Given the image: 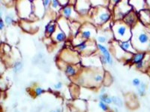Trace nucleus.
I'll return each mask as SVG.
<instances>
[{"mask_svg": "<svg viewBox=\"0 0 150 112\" xmlns=\"http://www.w3.org/2000/svg\"><path fill=\"white\" fill-rule=\"evenodd\" d=\"M131 41L137 52L148 51V43L150 41V36L147 32V28L140 22L131 29Z\"/></svg>", "mask_w": 150, "mask_h": 112, "instance_id": "1", "label": "nucleus"}, {"mask_svg": "<svg viewBox=\"0 0 150 112\" xmlns=\"http://www.w3.org/2000/svg\"><path fill=\"white\" fill-rule=\"evenodd\" d=\"M89 15L92 19V23H93L96 27H101L104 24L110 22L111 19H112V11L108 6H97L92 8Z\"/></svg>", "mask_w": 150, "mask_h": 112, "instance_id": "2", "label": "nucleus"}, {"mask_svg": "<svg viewBox=\"0 0 150 112\" xmlns=\"http://www.w3.org/2000/svg\"><path fill=\"white\" fill-rule=\"evenodd\" d=\"M111 32L112 33L113 39L118 42L131 40L132 36L131 28L127 26L122 20L113 21Z\"/></svg>", "mask_w": 150, "mask_h": 112, "instance_id": "3", "label": "nucleus"}, {"mask_svg": "<svg viewBox=\"0 0 150 112\" xmlns=\"http://www.w3.org/2000/svg\"><path fill=\"white\" fill-rule=\"evenodd\" d=\"M16 12L21 20L35 21L38 20L33 14V2L31 0H16Z\"/></svg>", "mask_w": 150, "mask_h": 112, "instance_id": "4", "label": "nucleus"}, {"mask_svg": "<svg viewBox=\"0 0 150 112\" xmlns=\"http://www.w3.org/2000/svg\"><path fill=\"white\" fill-rule=\"evenodd\" d=\"M132 9L133 8L130 5L128 0H122L120 3L115 5L112 8V20H122L123 17Z\"/></svg>", "mask_w": 150, "mask_h": 112, "instance_id": "5", "label": "nucleus"}, {"mask_svg": "<svg viewBox=\"0 0 150 112\" xmlns=\"http://www.w3.org/2000/svg\"><path fill=\"white\" fill-rule=\"evenodd\" d=\"M77 37L83 41H89L94 40L97 36V28L93 23L86 22L81 25Z\"/></svg>", "mask_w": 150, "mask_h": 112, "instance_id": "6", "label": "nucleus"}, {"mask_svg": "<svg viewBox=\"0 0 150 112\" xmlns=\"http://www.w3.org/2000/svg\"><path fill=\"white\" fill-rule=\"evenodd\" d=\"M59 14L61 17H64L70 22H74V21L80 22V20H81V18H82L79 15V14L75 9L74 5H65V6L62 8Z\"/></svg>", "mask_w": 150, "mask_h": 112, "instance_id": "7", "label": "nucleus"}, {"mask_svg": "<svg viewBox=\"0 0 150 112\" xmlns=\"http://www.w3.org/2000/svg\"><path fill=\"white\" fill-rule=\"evenodd\" d=\"M60 58L66 64H77L80 61V58L77 52L71 51L68 49H64L60 55Z\"/></svg>", "mask_w": 150, "mask_h": 112, "instance_id": "8", "label": "nucleus"}, {"mask_svg": "<svg viewBox=\"0 0 150 112\" xmlns=\"http://www.w3.org/2000/svg\"><path fill=\"white\" fill-rule=\"evenodd\" d=\"M74 7L81 17L89 16V11L92 8L89 0H76Z\"/></svg>", "mask_w": 150, "mask_h": 112, "instance_id": "9", "label": "nucleus"}, {"mask_svg": "<svg viewBox=\"0 0 150 112\" xmlns=\"http://www.w3.org/2000/svg\"><path fill=\"white\" fill-rule=\"evenodd\" d=\"M32 2L33 14L37 17L38 20L42 19L47 13V10L43 4V0H33Z\"/></svg>", "mask_w": 150, "mask_h": 112, "instance_id": "10", "label": "nucleus"}, {"mask_svg": "<svg viewBox=\"0 0 150 112\" xmlns=\"http://www.w3.org/2000/svg\"><path fill=\"white\" fill-rule=\"evenodd\" d=\"M122 21L126 24L127 26L132 29L139 22L138 13L132 9L131 11L128 12V14L123 17Z\"/></svg>", "mask_w": 150, "mask_h": 112, "instance_id": "11", "label": "nucleus"}, {"mask_svg": "<svg viewBox=\"0 0 150 112\" xmlns=\"http://www.w3.org/2000/svg\"><path fill=\"white\" fill-rule=\"evenodd\" d=\"M96 46H97L98 51L100 52L101 55H102L104 58L107 59V61H108V65H109V66H112V65H113V63H114V62H113V58H112L110 52V50L108 49V48L105 45L100 44V43H97Z\"/></svg>", "mask_w": 150, "mask_h": 112, "instance_id": "12", "label": "nucleus"}, {"mask_svg": "<svg viewBox=\"0 0 150 112\" xmlns=\"http://www.w3.org/2000/svg\"><path fill=\"white\" fill-rule=\"evenodd\" d=\"M56 23L58 27L61 29L63 32L66 34V35H71V29H70V21L66 20L65 18L62 17H59L56 20Z\"/></svg>", "mask_w": 150, "mask_h": 112, "instance_id": "13", "label": "nucleus"}, {"mask_svg": "<svg viewBox=\"0 0 150 112\" xmlns=\"http://www.w3.org/2000/svg\"><path fill=\"white\" fill-rule=\"evenodd\" d=\"M139 22L145 27H150V10L143 9L138 12Z\"/></svg>", "mask_w": 150, "mask_h": 112, "instance_id": "14", "label": "nucleus"}, {"mask_svg": "<svg viewBox=\"0 0 150 112\" xmlns=\"http://www.w3.org/2000/svg\"><path fill=\"white\" fill-rule=\"evenodd\" d=\"M68 36L66 35L65 32H63L57 26V28L56 29V32L53 33V35L51 36V39L56 43H63L67 40Z\"/></svg>", "mask_w": 150, "mask_h": 112, "instance_id": "15", "label": "nucleus"}, {"mask_svg": "<svg viewBox=\"0 0 150 112\" xmlns=\"http://www.w3.org/2000/svg\"><path fill=\"white\" fill-rule=\"evenodd\" d=\"M129 4L133 10L138 13L140 10L147 8L146 0H128Z\"/></svg>", "mask_w": 150, "mask_h": 112, "instance_id": "16", "label": "nucleus"}, {"mask_svg": "<svg viewBox=\"0 0 150 112\" xmlns=\"http://www.w3.org/2000/svg\"><path fill=\"white\" fill-rule=\"evenodd\" d=\"M118 44L123 51L125 52L134 54L137 52L134 48L133 45H132L131 40H128V41H120V42H118Z\"/></svg>", "mask_w": 150, "mask_h": 112, "instance_id": "17", "label": "nucleus"}, {"mask_svg": "<svg viewBox=\"0 0 150 112\" xmlns=\"http://www.w3.org/2000/svg\"><path fill=\"white\" fill-rule=\"evenodd\" d=\"M63 70L65 74L70 78L75 77L78 74V69L77 68V66L74 64H66L63 67Z\"/></svg>", "mask_w": 150, "mask_h": 112, "instance_id": "18", "label": "nucleus"}, {"mask_svg": "<svg viewBox=\"0 0 150 112\" xmlns=\"http://www.w3.org/2000/svg\"><path fill=\"white\" fill-rule=\"evenodd\" d=\"M146 52H136L131 56V59L129 61V64L134 65L140 61H143L146 55Z\"/></svg>", "mask_w": 150, "mask_h": 112, "instance_id": "19", "label": "nucleus"}, {"mask_svg": "<svg viewBox=\"0 0 150 112\" xmlns=\"http://www.w3.org/2000/svg\"><path fill=\"white\" fill-rule=\"evenodd\" d=\"M57 28V23L56 20H51L50 22H48L45 26V34L47 37H51L53 33L56 32V29Z\"/></svg>", "mask_w": 150, "mask_h": 112, "instance_id": "20", "label": "nucleus"}, {"mask_svg": "<svg viewBox=\"0 0 150 112\" xmlns=\"http://www.w3.org/2000/svg\"><path fill=\"white\" fill-rule=\"evenodd\" d=\"M104 34H100V35H97L96 37V40L97 41V43H100V44H103L104 43H108L109 41H110V34L112 32L110 31H103Z\"/></svg>", "mask_w": 150, "mask_h": 112, "instance_id": "21", "label": "nucleus"}, {"mask_svg": "<svg viewBox=\"0 0 150 112\" xmlns=\"http://www.w3.org/2000/svg\"><path fill=\"white\" fill-rule=\"evenodd\" d=\"M17 16V13L15 14L14 10H9L8 13L5 14V18H4V22L6 26H11L15 22V17Z\"/></svg>", "mask_w": 150, "mask_h": 112, "instance_id": "22", "label": "nucleus"}, {"mask_svg": "<svg viewBox=\"0 0 150 112\" xmlns=\"http://www.w3.org/2000/svg\"><path fill=\"white\" fill-rule=\"evenodd\" d=\"M23 61H21V60H17V61H15L13 63V65H12V71H13L14 73H15V74H17V73H19L23 70Z\"/></svg>", "mask_w": 150, "mask_h": 112, "instance_id": "23", "label": "nucleus"}, {"mask_svg": "<svg viewBox=\"0 0 150 112\" xmlns=\"http://www.w3.org/2000/svg\"><path fill=\"white\" fill-rule=\"evenodd\" d=\"M62 6L61 4L59 2L58 0H52L50 6V10L51 11L55 12V13H59V14L60 10H61Z\"/></svg>", "mask_w": 150, "mask_h": 112, "instance_id": "24", "label": "nucleus"}, {"mask_svg": "<svg viewBox=\"0 0 150 112\" xmlns=\"http://www.w3.org/2000/svg\"><path fill=\"white\" fill-rule=\"evenodd\" d=\"M98 99L99 101H101V102L108 104V105L112 104V98H111V97H110L108 93H99Z\"/></svg>", "mask_w": 150, "mask_h": 112, "instance_id": "25", "label": "nucleus"}, {"mask_svg": "<svg viewBox=\"0 0 150 112\" xmlns=\"http://www.w3.org/2000/svg\"><path fill=\"white\" fill-rule=\"evenodd\" d=\"M92 7H97V6H108L110 0H89Z\"/></svg>", "mask_w": 150, "mask_h": 112, "instance_id": "26", "label": "nucleus"}, {"mask_svg": "<svg viewBox=\"0 0 150 112\" xmlns=\"http://www.w3.org/2000/svg\"><path fill=\"white\" fill-rule=\"evenodd\" d=\"M104 76L103 75V73H96L92 76V81L96 85H99V84H101L103 82V81H104Z\"/></svg>", "mask_w": 150, "mask_h": 112, "instance_id": "27", "label": "nucleus"}, {"mask_svg": "<svg viewBox=\"0 0 150 112\" xmlns=\"http://www.w3.org/2000/svg\"><path fill=\"white\" fill-rule=\"evenodd\" d=\"M147 88V85L145 82H140V85H139L137 89V93L140 97H143L146 94V91Z\"/></svg>", "mask_w": 150, "mask_h": 112, "instance_id": "28", "label": "nucleus"}, {"mask_svg": "<svg viewBox=\"0 0 150 112\" xmlns=\"http://www.w3.org/2000/svg\"><path fill=\"white\" fill-rule=\"evenodd\" d=\"M21 26H22V28L23 29V30H25L26 32H31L33 29L30 22H29V20H22Z\"/></svg>", "mask_w": 150, "mask_h": 112, "instance_id": "29", "label": "nucleus"}, {"mask_svg": "<svg viewBox=\"0 0 150 112\" xmlns=\"http://www.w3.org/2000/svg\"><path fill=\"white\" fill-rule=\"evenodd\" d=\"M146 54H147V53H146ZM149 61V60H147L146 55L145 58H144L143 61H140V62H138L137 64H134L135 65V68H136L137 70H143L144 68L146 67L147 63H148Z\"/></svg>", "mask_w": 150, "mask_h": 112, "instance_id": "30", "label": "nucleus"}, {"mask_svg": "<svg viewBox=\"0 0 150 112\" xmlns=\"http://www.w3.org/2000/svg\"><path fill=\"white\" fill-rule=\"evenodd\" d=\"M112 103L116 105V107L117 108H122L123 106V102L122 100V99L120 97H117V96H112Z\"/></svg>", "mask_w": 150, "mask_h": 112, "instance_id": "31", "label": "nucleus"}, {"mask_svg": "<svg viewBox=\"0 0 150 112\" xmlns=\"http://www.w3.org/2000/svg\"><path fill=\"white\" fill-rule=\"evenodd\" d=\"M97 104L98 106L100 108V109H101L103 112H108V111H109V106H108V104L104 103V102H101V101L98 102Z\"/></svg>", "mask_w": 150, "mask_h": 112, "instance_id": "32", "label": "nucleus"}, {"mask_svg": "<svg viewBox=\"0 0 150 112\" xmlns=\"http://www.w3.org/2000/svg\"><path fill=\"white\" fill-rule=\"evenodd\" d=\"M44 93H45V90H44V89H43L41 87L38 86L34 89V94L35 97H40V96L42 95Z\"/></svg>", "mask_w": 150, "mask_h": 112, "instance_id": "33", "label": "nucleus"}, {"mask_svg": "<svg viewBox=\"0 0 150 112\" xmlns=\"http://www.w3.org/2000/svg\"><path fill=\"white\" fill-rule=\"evenodd\" d=\"M121 1H122V0H110L109 4H108V8H109L110 10L112 11V8H114L115 5H117L118 3H120Z\"/></svg>", "mask_w": 150, "mask_h": 112, "instance_id": "34", "label": "nucleus"}, {"mask_svg": "<svg viewBox=\"0 0 150 112\" xmlns=\"http://www.w3.org/2000/svg\"><path fill=\"white\" fill-rule=\"evenodd\" d=\"M8 88V84L5 79L0 78V90H5Z\"/></svg>", "mask_w": 150, "mask_h": 112, "instance_id": "35", "label": "nucleus"}, {"mask_svg": "<svg viewBox=\"0 0 150 112\" xmlns=\"http://www.w3.org/2000/svg\"><path fill=\"white\" fill-rule=\"evenodd\" d=\"M140 82H141V81H140V78H134L133 80H132V82H131V83H132V85H133V86L136 87V88H137V87L140 85Z\"/></svg>", "mask_w": 150, "mask_h": 112, "instance_id": "36", "label": "nucleus"}, {"mask_svg": "<svg viewBox=\"0 0 150 112\" xmlns=\"http://www.w3.org/2000/svg\"><path fill=\"white\" fill-rule=\"evenodd\" d=\"M51 2H52V0H43V4H44V5H45V8L47 10V11L48 9L50 8V6Z\"/></svg>", "mask_w": 150, "mask_h": 112, "instance_id": "37", "label": "nucleus"}, {"mask_svg": "<svg viewBox=\"0 0 150 112\" xmlns=\"http://www.w3.org/2000/svg\"><path fill=\"white\" fill-rule=\"evenodd\" d=\"M98 57H99V60H100V62H101V64H102V65H108V61H107V59L104 58L102 55H100Z\"/></svg>", "mask_w": 150, "mask_h": 112, "instance_id": "38", "label": "nucleus"}, {"mask_svg": "<svg viewBox=\"0 0 150 112\" xmlns=\"http://www.w3.org/2000/svg\"><path fill=\"white\" fill-rule=\"evenodd\" d=\"M62 86H63L62 83L61 82H57V83H56L54 85H53V88H54L55 90H61L62 88Z\"/></svg>", "mask_w": 150, "mask_h": 112, "instance_id": "39", "label": "nucleus"}, {"mask_svg": "<svg viewBox=\"0 0 150 112\" xmlns=\"http://www.w3.org/2000/svg\"><path fill=\"white\" fill-rule=\"evenodd\" d=\"M59 2L61 4V5L62 7L65 6V5H68L70 4V0H58Z\"/></svg>", "mask_w": 150, "mask_h": 112, "instance_id": "40", "label": "nucleus"}, {"mask_svg": "<svg viewBox=\"0 0 150 112\" xmlns=\"http://www.w3.org/2000/svg\"><path fill=\"white\" fill-rule=\"evenodd\" d=\"M5 23L4 22V20H2V18L0 19V32L3 31L5 29Z\"/></svg>", "mask_w": 150, "mask_h": 112, "instance_id": "41", "label": "nucleus"}, {"mask_svg": "<svg viewBox=\"0 0 150 112\" xmlns=\"http://www.w3.org/2000/svg\"><path fill=\"white\" fill-rule=\"evenodd\" d=\"M5 66L4 65L3 62L2 61H0V75H2V73H3L5 72Z\"/></svg>", "mask_w": 150, "mask_h": 112, "instance_id": "42", "label": "nucleus"}, {"mask_svg": "<svg viewBox=\"0 0 150 112\" xmlns=\"http://www.w3.org/2000/svg\"><path fill=\"white\" fill-rule=\"evenodd\" d=\"M107 93V88H106V86L102 87V88L100 89V93Z\"/></svg>", "mask_w": 150, "mask_h": 112, "instance_id": "43", "label": "nucleus"}, {"mask_svg": "<svg viewBox=\"0 0 150 112\" xmlns=\"http://www.w3.org/2000/svg\"><path fill=\"white\" fill-rule=\"evenodd\" d=\"M146 2L147 8L150 10V0H146Z\"/></svg>", "mask_w": 150, "mask_h": 112, "instance_id": "44", "label": "nucleus"}, {"mask_svg": "<svg viewBox=\"0 0 150 112\" xmlns=\"http://www.w3.org/2000/svg\"><path fill=\"white\" fill-rule=\"evenodd\" d=\"M114 111H115V112H120V110L118 109L117 107H115V108H114Z\"/></svg>", "mask_w": 150, "mask_h": 112, "instance_id": "45", "label": "nucleus"}, {"mask_svg": "<svg viewBox=\"0 0 150 112\" xmlns=\"http://www.w3.org/2000/svg\"><path fill=\"white\" fill-rule=\"evenodd\" d=\"M11 0H4V2H5V3H8V2H11Z\"/></svg>", "mask_w": 150, "mask_h": 112, "instance_id": "46", "label": "nucleus"}, {"mask_svg": "<svg viewBox=\"0 0 150 112\" xmlns=\"http://www.w3.org/2000/svg\"><path fill=\"white\" fill-rule=\"evenodd\" d=\"M148 50H149L150 51V41L149 42V43H148Z\"/></svg>", "mask_w": 150, "mask_h": 112, "instance_id": "47", "label": "nucleus"}, {"mask_svg": "<svg viewBox=\"0 0 150 112\" xmlns=\"http://www.w3.org/2000/svg\"><path fill=\"white\" fill-rule=\"evenodd\" d=\"M14 112H21V111H18V110H15V111H14Z\"/></svg>", "mask_w": 150, "mask_h": 112, "instance_id": "48", "label": "nucleus"}, {"mask_svg": "<svg viewBox=\"0 0 150 112\" xmlns=\"http://www.w3.org/2000/svg\"><path fill=\"white\" fill-rule=\"evenodd\" d=\"M1 8H2V6H1V4H0V9H1Z\"/></svg>", "mask_w": 150, "mask_h": 112, "instance_id": "49", "label": "nucleus"}, {"mask_svg": "<svg viewBox=\"0 0 150 112\" xmlns=\"http://www.w3.org/2000/svg\"><path fill=\"white\" fill-rule=\"evenodd\" d=\"M52 112H57V111H52Z\"/></svg>", "mask_w": 150, "mask_h": 112, "instance_id": "50", "label": "nucleus"}, {"mask_svg": "<svg viewBox=\"0 0 150 112\" xmlns=\"http://www.w3.org/2000/svg\"><path fill=\"white\" fill-rule=\"evenodd\" d=\"M2 0H0V2H2Z\"/></svg>", "mask_w": 150, "mask_h": 112, "instance_id": "51", "label": "nucleus"}, {"mask_svg": "<svg viewBox=\"0 0 150 112\" xmlns=\"http://www.w3.org/2000/svg\"><path fill=\"white\" fill-rule=\"evenodd\" d=\"M149 91H150V88H149Z\"/></svg>", "mask_w": 150, "mask_h": 112, "instance_id": "52", "label": "nucleus"}, {"mask_svg": "<svg viewBox=\"0 0 150 112\" xmlns=\"http://www.w3.org/2000/svg\"><path fill=\"white\" fill-rule=\"evenodd\" d=\"M31 1H33V0H31Z\"/></svg>", "mask_w": 150, "mask_h": 112, "instance_id": "53", "label": "nucleus"}]
</instances>
